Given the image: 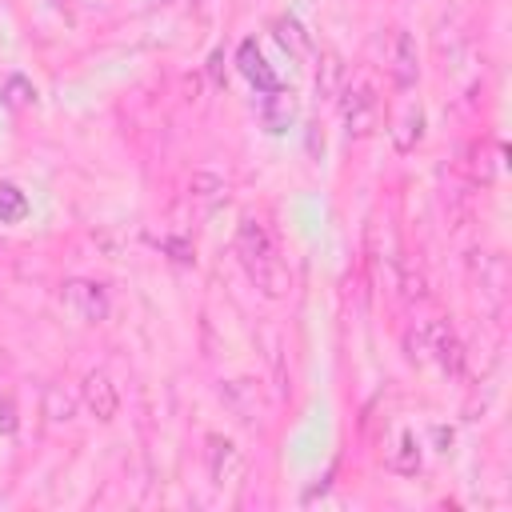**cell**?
<instances>
[{"instance_id": "6da1fadb", "label": "cell", "mask_w": 512, "mask_h": 512, "mask_svg": "<svg viewBox=\"0 0 512 512\" xmlns=\"http://www.w3.org/2000/svg\"><path fill=\"white\" fill-rule=\"evenodd\" d=\"M232 248H236L240 268L248 272V280H252L268 300H284V296H288V288H292L288 264L280 260V252H276L268 228H264L256 216H244V220H240Z\"/></svg>"}, {"instance_id": "7a4b0ae2", "label": "cell", "mask_w": 512, "mask_h": 512, "mask_svg": "<svg viewBox=\"0 0 512 512\" xmlns=\"http://www.w3.org/2000/svg\"><path fill=\"white\" fill-rule=\"evenodd\" d=\"M408 348H412V360H436L444 372H460V360H464L460 340H456L452 328L440 324V320L416 324V328L408 332Z\"/></svg>"}, {"instance_id": "3957f363", "label": "cell", "mask_w": 512, "mask_h": 512, "mask_svg": "<svg viewBox=\"0 0 512 512\" xmlns=\"http://www.w3.org/2000/svg\"><path fill=\"white\" fill-rule=\"evenodd\" d=\"M340 120H344V132L352 140L372 136V128L380 120V100H376V92H372L368 80H348L340 88Z\"/></svg>"}, {"instance_id": "277c9868", "label": "cell", "mask_w": 512, "mask_h": 512, "mask_svg": "<svg viewBox=\"0 0 512 512\" xmlns=\"http://www.w3.org/2000/svg\"><path fill=\"white\" fill-rule=\"evenodd\" d=\"M60 304L76 316V320H84V324H96V320H104L108 316V292H104V284H96V280H64V288H60Z\"/></svg>"}, {"instance_id": "5b68a950", "label": "cell", "mask_w": 512, "mask_h": 512, "mask_svg": "<svg viewBox=\"0 0 512 512\" xmlns=\"http://www.w3.org/2000/svg\"><path fill=\"white\" fill-rule=\"evenodd\" d=\"M244 472H248V460H244L240 444L228 440V436H208V476H212V484L216 488H236L244 480Z\"/></svg>"}, {"instance_id": "8992f818", "label": "cell", "mask_w": 512, "mask_h": 512, "mask_svg": "<svg viewBox=\"0 0 512 512\" xmlns=\"http://www.w3.org/2000/svg\"><path fill=\"white\" fill-rule=\"evenodd\" d=\"M80 400H84V408L96 420H112L116 408H120V392H116V384H112L108 372H88L84 384H80Z\"/></svg>"}, {"instance_id": "52a82bcc", "label": "cell", "mask_w": 512, "mask_h": 512, "mask_svg": "<svg viewBox=\"0 0 512 512\" xmlns=\"http://www.w3.org/2000/svg\"><path fill=\"white\" fill-rule=\"evenodd\" d=\"M388 72H392V84L396 88H412L416 76H420V60H416V40L400 28L392 36V52H388Z\"/></svg>"}, {"instance_id": "ba28073f", "label": "cell", "mask_w": 512, "mask_h": 512, "mask_svg": "<svg viewBox=\"0 0 512 512\" xmlns=\"http://www.w3.org/2000/svg\"><path fill=\"white\" fill-rule=\"evenodd\" d=\"M260 120H264V128L272 132V136H280V132H288L292 128V120H296V96L288 92V88H272V92H260Z\"/></svg>"}, {"instance_id": "9c48e42d", "label": "cell", "mask_w": 512, "mask_h": 512, "mask_svg": "<svg viewBox=\"0 0 512 512\" xmlns=\"http://www.w3.org/2000/svg\"><path fill=\"white\" fill-rule=\"evenodd\" d=\"M236 68L244 72V80L256 88V92H272L280 80H276V72H272V64L260 56V48H256V40H244L240 48H236Z\"/></svg>"}, {"instance_id": "30bf717a", "label": "cell", "mask_w": 512, "mask_h": 512, "mask_svg": "<svg viewBox=\"0 0 512 512\" xmlns=\"http://www.w3.org/2000/svg\"><path fill=\"white\" fill-rule=\"evenodd\" d=\"M472 268H476V276H480V288H484V292H492V296H500V292H504V284H508L504 256H496V252H480V260H472Z\"/></svg>"}, {"instance_id": "8fae6325", "label": "cell", "mask_w": 512, "mask_h": 512, "mask_svg": "<svg viewBox=\"0 0 512 512\" xmlns=\"http://www.w3.org/2000/svg\"><path fill=\"white\" fill-rule=\"evenodd\" d=\"M224 196H228V184H224L216 172H196V176H192V200H196L204 212H212L216 204H224Z\"/></svg>"}, {"instance_id": "7c38bea8", "label": "cell", "mask_w": 512, "mask_h": 512, "mask_svg": "<svg viewBox=\"0 0 512 512\" xmlns=\"http://www.w3.org/2000/svg\"><path fill=\"white\" fill-rule=\"evenodd\" d=\"M272 36L284 44V52H292V56H304V52H312V36L292 20V16H280V20H272Z\"/></svg>"}, {"instance_id": "4fadbf2b", "label": "cell", "mask_w": 512, "mask_h": 512, "mask_svg": "<svg viewBox=\"0 0 512 512\" xmlns=\"http://www.w3.org/2000/svg\"><path fill=\"white\" fill-rule=\"evenodd\" d=\"M420 128H424V112H420L416 104H408V108H404V116H400V124L392 128L396 148H400V152H412V148H416V140H420Z\"/></svg>"}, {"instance_id": "5bb4252c", "label": "cell", "mask_w": 512, "mask_h": 512, "mask_svg": "<svg viewBox=\"0 0 512 512\" xmlns=\"http://www.w3.org/2000/svg\"><path fill=\"white\" fill-rule=\"evenodd\" d=\"M388 468H396V472H416L420 468V444H416L412 432H400L396 448H388Z\"/></svg>"}, {"instance_id": "9a60e30c", "label": "cell", "mask_w": 512, "mask_h": 512, "mask_svg": "<svg viewBox=\"0 0 512 512\" xmlns=\"http://www.w3.org/2000/svg\"><path fill=\"white\" fill-rule=\"evenodd\" d=\"M24 216H28V196L16 184L0 180V224H20Z\"/></svg>"}, {"instance_id": "2e32d148", "label": "cell", "mask_w": 512, "mask_h": 512, "mask_svg": "<svg viewBox=\"0 0 512 512\" xmlns=\"http://www.w3.org/2000/svg\"><path fill=\"white\" fill-rule=\"evenodd\" d=\"M72 412H76V404H72V396H64V388H48L44 392V416L52 420V424H72Z\"/></svg>"}, {"instance_id": "e0dca14e", "label": "cell", "mask_w": 512, "mask_h": 512, "mask_svg": "<svg viewBox=\"0 0 512 512\" xmlns=\"http://www.w3.org/2000/svg\"><path fill=\"white\" fill-rule=\"evenodd\" d=\"M152 4H168V0H152Z\"/></svg>"}]
</instances>
